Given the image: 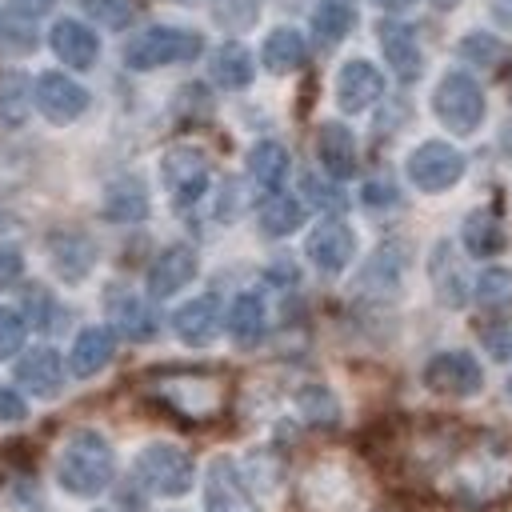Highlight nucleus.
<instances>
[{
  "label": "nucleus",
  "instance_id": "obj_1",
  "mask_svg": "<svg viewBox=\"0 0 512 512\" xmlns=\"http://www.w3.org/2000/svg\"><path fill=\"white\" fill-rule=\"evenodd\" d=\"M116 476L112 444L96 428H80L64 440L56 456V480L68 496H100Z\"/></svg>",
  "mask_w": 512,
  "mask_h": 512
},
{
  "label": "nucleus",
  "instance_id": "obj_2",
  "mask_svg": "<svg viewBox=\"0 0 512 512\" xmlns=\"http://www.w3.org/2000/svg\"><path fill=\"white\" fill-rule=\"evenodd\" d=\"M204 52V36L192 28H172V24H152L144 32H136L124 44V68L132 72H152V68H168V64H184L196 60Z\"/></svg>",
  "mask_w": 512,
  "mask_h": 512
},
{
  "label": "nucleus",
  "instance_id": "obj_3",
  "mask_svg": "<svg viewBox=\"0 0 512 512\" xmlns=\"http://www.w3.org/2000/svg\"><path fill=\"white\" fill-rule=\"evenodd\" d=\"M136 480L156 496H184L196 480V464L180 444L152 440L136 452Z\"/></svg>",
  "mask_w": 512,
  "mask_h": 512
},
{
  "label": "nucleus",
  "instance_id": "obj_4",
  "mask_svg": "<svg viewBox=\"0 0 512 512\" xmlns=\"http://www.w3.org/2000/svg\"><path fill=\"white\" fill-rule=\"evenodd\" d=\"M432 112L452 136H468L484 120V88L468 72H444L432 92Z\"/></svg>",
  "mask_w": 512,
  "mask_h": 512
},
{
  "label": "nucleus",
  "instance_id": "obj_5",
  "mask_svg": "<svg viewBox=\"0 0 512 512\" xmlns=\"http://www.w3.org/2000/svg\"><path fill=\"white\" fill-rule=\"evenodd\" d=\"M160 180H164L172 204L176 208H188V204H196L208 192V180H212L208 156L200 148H192V144H176L160 160Z\"/></svg>",
  "mask_w": 512,
  "mask_h": 512
},
{
  "label": "nucleus",
  "instance_id": "obj_6",
  "mask_svg": "<svg viewBox=\"0 0 512 512\" xmlns=\"http://www.w3.org/2000/svg\"><path fill=\"white\" fill-rule=\"evenodd\" d=\"M404 168H408V180L420 192H448L464 176V156L444 140H424V144L412 148Z\"/></svg>",
  "mask_w": 512,
  "mask_h": 512
},
{
  "label": "nucleus",
  "instance_id": "obj_7",
  "mask_svg": "<svg viewBox=\"0 0 512 512\" xmlns=\"http://www.w3.org/2000/svg\"><path fill=\"white\" fill-rule=\"evenodd\" d=\"M204 512H260V504L248 492V480L232 456H212V464L204 472Z\"/></svg>",
  "mask_w": 512,
  "mask_h": 512
},
{
  "label": "nucleus",
  "instance_id": "obj_8",
  "mask_svg": "<svg viewBox=\"0 0 512 512\" xmlns=\"http://www.w3.org/2000/svg\"><path fill=\"white\" fill-rule=\"evenodd\" d=\"M424 384L440 396H476L484 388V368L472 352H436L428 364H424Z\"/></svg>",
  "mask_w": 512,
  "mask_h": 512
},
{
  "label": "nucleus",
  "instance_id": "obj_9",
  "mask_svg": "<svg viewBox=\"0 0 512 512\" xmlns=\"http://www.w3.org/2000/svg\"><path fill=\"white\" fill-rule=\"evenodd\" d=\"M32 96H36L40 116L52 120V124H72L88 108V88L76 84L64 72H40L36 84H32Z\"/></svg>",
  "mask_w": 512,
  "mask_h": 512
},
{
  "label": "nucleus",
  "instance_id": "obj_10",
  "mask_svg": "<svg viewBox=\"0 0 512 512\" xmlns=\"http://www.w3.org/2000/svg\"><path fill=\"white\" fill-rule=\"evenodd\" d=\"M304 252H308V260H312L324 276H340V272L352 264V256H356V232H352L344 220L328 216V220H320V224L308 232Z\"/></svg>",
  "mask_w": 512,
  "mask_h": 512
},
{
  "label": "nucleus",
  "instance_id": "obj_11",
  "mask_svg": "<svg viewBox=\"0 0 512 512\" xmlns=\"http://www.w3.org/2000/svg\"><path fill=\"white\" fill-rule=\"evenodd\" d=\"M380 96H384V76H380L376 64H368V60L340 64V72H336V104H340V112L356 116V112L372 108Z\"/></svg>",
  "mask_w": 512,
  "mask_h": 512
},
{
  "label": "nucleus",
  "instance_id": "obj_12",
  "mask_svg": "<svg viewBox=\"0 0 512 512\" xmlns=\"http://www.w3.org/2000/svg\"><path fill=\"white\" fill-rule=\"evenodd\" d=\"M380 48H384V60L392 64V72L400 80H416L424 72V52H420V40H416V28L404 24V20H380Z\"/></svg>",
  "mask_w": 512,
  "mask_h": 512
},
{
  "label": "nucleus",
  "instance_id": "obj_13",
  "mask_svg": "<svg viewBox=\"0 0 512 512\" xmlns=\"http://www.w3.org/2000/svg\"><path fill=\"white\" fill-rule=\"evenodd\" d=\"M196 268H200V260H196V252H192L188 244L164 248V252L152 260V268H148V296H156V300L176 296L184 284H192Z\"/></svg>",
  "mask_w": 512,
  "mask_h": 512
},
{
  "label": "nucleus",
  "instance_id": "obj_14",
  "mask_svg": "<svg viewBox=\"0 0 512 512\" xmlns=\"http://www.w3.org/2000/svg\"><path fill=\"white\" fill-rule=\"evenodd\" d=\"M16 384L32 396H56L64 388V360L56 348H32L16 360Z\"/></svg>",
  "mask_w": 512,
  "mask_h": 512
},
{
  "label": "nucleus",
  "instance_id": "obj_15",
  "mask_svg": "<svg viewBox=\"0 0 512 512\" xmlns=\"http://www.w3.org/2000/svg\"><path fill=\"white\" fill-rule=\"evenodd\" d=\"M48 48L68 64V68H92L100 56V40L84 20H56L48 32Z\"/></svg>",
  "mask_w": 512,
  "mask_h": 512
},
{
  "label": "nucleus",
  "instance_id": "obj_16",
  "mask_svg": "<svg viewBox=\"0 0 512 512\" xmlns=\"http://www.w3.org/2000/svg\"><path fill=\"white\" fill-rule=\"evenodd\" d=\"M172 328H176V336H180L184 344H192V348L212 344L216 332H220V300H216V296H196V300L180 304L176 316H172Z\"/></svg>",
  "mask_w": 512,
  "mask_h": 512
},
{
  "label": "nucleus",
  "instance_id": "obj_17",
  "mask_svg": "<svg viewBox=\"0 0 512 512\" xmlns=\"http://www.w3.org/2000/svg\"><path fill=\"white\" fill-rule=\"evenodd\" d=\"M316 156L332 180H348L356 172V136L340 120H328L316 132Z\"/></svg>",
  "mask_w": 512,
  "mask_h": 512
},
{
  "label": "nucleus",
  "instance_id": "obj_18",
  "mask_svg": "<svg viewBox=\"0 0 512 512\" xmlns=\"http://www.w3.org/2000/svg\"><path fill=\"white\" fill-rule=\"evenodd\" d=\"M112 352H116V332H112V328H84V332L72 340L68 372L80 376V380H88V376H96V372L108 368Z\"/></svg>",
  "mask_w": 512,
  "mask_h": 512
},
{
  "label": "nucleus",
  "instance_id": "obj_19",
  "mask_svg": "<svg viewBox=\"0 0 512 512\" xmlns=\"http://www.w3.org/2000/svg\"><path fill=\"white\" fill-rule=\"evenodd\" d=\"M48 256H52V268L64 276V280H84L88 272H92V264H96V248H92V240L88 236H80V232H56L52 240H48Z\"/></svg>",
  "mask_w": 512,
  "mask_h": 512
},
{
  "label": "nucleus",
  "instance_id": "obj_20",
  "mask_svg": "<svg viewBox=\"0 0 512 512\" xmlns=\"http://www.w3.org/2000/svg\"><path fill=\"white\" fill-rule=\"evenodd\" d=\"M108 316H112V328L128 340H152L156 336V316L152 308L132 296V292H112L108 296Z\"/></svg>",
  "mask_w": 512,
  "mask_h": 512
},
{
  "label": "nucleus",
  "instance_id": "obj_21",
  "mask_svg": "<svg viewBox=\"0 0 512 512\" xmlns=\"http://www.w3.org/2000/svg\"><path fill=\"white\" fill-rule=\"evenodd\" d=\"M260 60H264L268 72L288 76L308 60V44H304V36L296 28H272L264 36V44H260Z\"/></svg>",
  "mask_w": 512,
  "mask_h": 512
},
{
  "label": "nucleus",
  "instance_id": "obj_22",
  "mask_svg": "<svg viewBox=\"0 0 512 512\" xmlns=\"http://www.w3.org/2000/svg\"><path fill=\"white\" fill-rule=\"evenodd\" d=\"M288 168H292V160H288V148L280 140H256L248 148V176L264 192H280V184L288 180Z\"/></svg>",
  "mask_w": 512,
  "mask_h": 512
},
{
  "label": "nucleus",
  "instance_id": "obj_23",
  "mask_svg": "<svg viewBox=\"0 0 512 512\" xmlns=\"http://www.w3.org/2000/svg\"><path fill=\"white\" fill-rule=\"evenodd\" d=\"M104 216L116 224H136L148 216V188L136 176H120L104 188Z\"/></svg>",
  "mask_w": 512,
  "mask_h": 512
},
{
  "label": "nucleus",
  "instance_id": "obj_24",
  "mask_svg": "<svg viewBox=\"0 0 512 512\" xmlns=\"http://www.w3.org/2000/svg\"><path fill=\"white\" fill-rule=\"evenodd\" d=\"M268 328V312H264V300L256 292H240L232 304H228V336L240 344V348H252Z\"/></svg>",
  "mask_w": 512,
  "mask_h": 512
},
{
  "label": "nucleus",
  "instance_id": "obj_25",
  "mask_svg": "<svg viewBox=\"0 0 512 512\" xmlns=\"http://www.w3.org/2000/svg\"><path fill=\"white\" fill-rule=\"evenodd\" d=\"M208 72H212V80H216L220 88L240 92V88H248V84H252V52H248L244 44L228 40V44H220V48L212 52Z\"/></svg>",
  "mask_w": 512,
  "mask_h": 512
},
{
  "label": "nucleus",
  "instance_id": "obj_26",
  "mask_svg": "<svg viewBox=\"0 0 512 512\" xmlns=\"http://www.w3.org/2000/svg\"><path fill=\"white\" fill-rule=\"evenodd\" d=\"M400 276H404V252L396 244H384L372 252V260L364 264L360 272V284L372 288L376 296H392L400 288Z\"/></svg>",
  "mask_w": 512,
  "mask_h": 512
},
{
  "label": "nucleus",
  "instance_id": "obj_27",
  "mask_svg": "<svg viewBox=\"0 0 512 512\" xmlns=\"http://www.w3.org/2000/svg\"><path fill=\"white\" fill-rule=\"evenodd\" d=\"M256 220H260L264 236H288V232H296L304 224V204L296 196H288V192H268V200L260 204Z\"/></svg>",
  "mask_w": 512,
  "mask_h": 512
},
{
  "label": "nucleus",
  "instance_id": "obj_28",
  "mask_svg": "<svg viewBox=\"0 0 512 512\" xmlns=\"http://www.w3.org/2000/svg\"><path fill=\"white\" fill-rule=\"evenodd\" d=\"M460 236H464L468 256H480V260H484V256H496V252L504 248V228H500V220H496L488 208L468 212V216H464Z\"/></svg>",
  "mask_w": 512,
  "mask_h": 512
},
{
  "label": "nucleus",
  "instance_id": "obj_29",
  "mask_svg": "<svg viewBox=\"0 0 512 512\" xmlns=\"http://www.w3.org/2000/svg\"><path fill=\"white\" fill-rule=\"evenodd\" d=\"M432 288H436V296H440L448 308H456V304L464 300V276H460V264H456L448 240H440V244L432 248Z\"/></svg>",
  "mask_w": 512,
  "mask_h": 512
},
{
  "label": "nucleus",
  "instance_id": "obj_30",
  "mask_svg": "<svg viewBox=\"0 0 512 512\" xmlns=\"http://www.w3.org/2000/svg\"><path fill=\"white\" fill-rule=\"evenodd\" d=\"M160 396H164V400H168L176 412H184V416L200 420V416H208V412H204V404H196V396H200V400H208V404H216V384H212V380H192V376H180V380L164 384V388H160Z\"/></svg>",
  "mask_w": 512,
  "mask_h": 512
},
{
  "label": "nucleus",
  "instance_id": "obj_31",
  "mask_svg": "<svg viewBox=\"0 0 512 512\" xmlns=\"http://www.w3.org/2000/svg\"><path fill=\"white\" fill-rule=\"evenodd\" d=\"M352 24H356L352 4H316V12H312V36L320 48L340 44L352 32Z\"/></svg>",
  "mask_w": 512,
  "mask_h": 512
},
{
  "label": "nucleus",
  "instance_id": "obj_32",
  "mask_svg": "<svg viewBox=\"0 0 512 512\" xmlns=\"http://www.w3.org/2000/svg\"><path fill=\"white\" fill-rule=\"evenodd\" d=\"M32 100V80L24 72H0V124H24Z\"/></svg>",
  "mask_w": 512,
  "mask_h": 512
},
{
  "label": "nucleus",
  "instance_id": "obj_33",
  "mask_svg": "<svg viewBox=\"0 0 512 512\" xmlns=\"http://www.w3.org/2000/svg\"><path fill=\"white\" fill-rule=\"evenodd\" d=\"M296 408H300V416H304L308 424H336V420H340L336 396H332L328 388H320V384L300 388V392H296Z\"/></svg>",
  "mask_w": 512,
  "mask_h": 512
},
{
  "label": "nucleus",
  "instance_id": "obj_34",
  "mask_svg": "<svg viewBox=\"0 0 512 512\" xmlns=\"http://www.w3.org/2000/svg\"><path fill=\"white\" fill-rule=\"evenodd\" d=\"M24 336H28V320L16 308H0V360L16 356L24 348Z\"/></svg>",
  "mask_w": 512,
  "mask_h": 512
},
{
  "label": "nucleus",
  "instance_id": "obj_35",
  "mask_svg": "<svg viewBox=\"0 0 512 512\" xmlns=\"http://www.w3.org/2000/svg\"><path fill=\"white\" fill-rule=\"evenodd\" d=\"M512 296V272L508 268H488V272H480V280H476V300L480 304H500V300H508Z\"/></svg>",
  "mask_w": 512,
  "mask_h": 512
},
{
  "label": "nucleus",
  "instance_id": "obj_36",
  "mask_svg": "<svg viewBox=\"0 0 512 512\" xmlns=\"http://www.w3.org/2000/svg\"><path fill=\"white\" fill-rule=\"evenodd\" d=\"M480 340H484V348H488L492 360H512V320L488 324V328L480 332Z\"/></svg>",
  "mask_w": 512,
  "mask_h": 512
},
{
  "label": "nucleus",
  "instance_id": "obj_37",
  "mask_svg": "<svg viewBox=\"0 0 512 512\" xmlns=\"http://www.w3.org/2000/svg\"><path fill=\"white\" fill-rule=\"evenodd\" d=\"M84 8H88L96 20H104L108 28H124V24L132 20V4H128V0H84Z\"/></svg>",
  "mask_w": 512,
  "mask_h": 512
},
{
  "label": "nucleus",
  "instance_id": "obj_38",
  "mask_svg": "<svg viewBox=\"0 0 512 512\" xmlns=\"http://www.w3.org/2000/svg\"><path fill=\"white\" fill-rule=\"evenodd\" d=\"M212 12L220 16V24L248 28L252 16H256V0H212Z\"/></svg>",
  "mask_w": 512,
  "mask_h": 512
},
{
  "label": "nucleus",
  "instance_id": "obj_39",
  "mask_svg": "<svg viewBox=\"0 0 512 512\" xmlns=\"http://www.w3.org/2000/svg\"><path fill=\"white\" fill-rule=\"evenodd\" d=\"M24 308H28V316H24V320H32V328H40V332H48V328H52V312H56V304L48 300V292H44V288H28Z\"/></svg>",
  "mask_w": 512,
  "mask_h": 512
},
{
  "label": "nucleus",
  "instance_id": "obj_40",
  "mask_svg": "<svg viewBox=\"0 0 512 512\" xmlns=\"http://www.w3.org/2000/svg\"><path fill=\"white\" fill-rule=\"evenodd\" d=\"M460 52H464L468 60H476V64H492L500 48H496V40H492V36L472 32V36H464V40H460Z\"/></svg>",
  "mask_w": 512,
  "mask_h": 512
},
{
  "label": "nucleus",
  "instance_id": "obj_41",
  "mask_svg": "<svg viewBox=\"0 0 512 512\" xmlns=\"http://www.w3.org/2000/svg\"><path fill=\"white\" fill-rule=\"evenodd\" d=\"M304 196H308L312 204H320V208H328V212H336V208L344 204V196H340V188H332V184H324V180H316V176H304Z\"/></svg>",
  "mask_w": 512,
  "mask_h": 512
},
{
  "label": "nucleus",
  "instance_id": "obj_42",
  "mask_svg": "<svg viewBox=\"0 0 512 512\" xmlns=\"http://www.w3.org/2000/svg\"><path fill=\"white\" fill-rule=\"evenodd\" d=\"M24 416H28L24 396L12 392V388H0V424H20Z\"/></svg>",
  "mask_w": 512,
  "mask_h": 512
},
{
  "label": "nucleus",
  "instance_id": "obj_43",
  "mask_svg": "<svg viewBox=\"0 0 512 512\" xmlns=\"http://www.w3.org/2000/svg\"><path fill=\"white\" fill-rule=\"evenodd\" d=\"M24 276V256L16 248H0V292Z\"/></svg>",
  "mask_w": 512,
  "mask_h": 512
},
{
  "label": "nucleus",
  "instance_id": "obj_44",
  "mask_svg": "<svg viewBox=\"0 0 512 512\" xmlns=\"http://www.w3.org/2000/svg\"><path fill=\"white\" fill-rule=\"evenodd\" d=\"M52 8V0H8V12L20 16V20H36Z\"/></svg>",
  "mask_w": 512,
  "mask_h": 512
},
{
  "label": "nucleus",
  "instance_id": "obj_45",
  "mask_svg": "<svg viewBox=\"0 0 512 512\" xmlns=\"http://www.w3.org/2000/svg\"><path fill=\"white\" fill-rule=\"evenodd\" d=\"M392 200H396V188L384 184V180H372V184L364 188V204H368V208H380V204H392Z\"/></svg>",
  "mask_w": 512,
  "mask_h": 512
},
{
  "label": "nucleus",
  "instance_id": "obj_46",
  "mask_svg": "<svg viewBox=\"0 0 512 512\" xmlns=\"http://www.w3.org/2000/svg\"><path fill=\"white\" fill-rule=\"evenodd\" d=\"M488 12H492L500 24H508V28H512V0H488Z\"/></svg>",
  "mask_w": 512,
  "mask_h": 512
},
{
  "label": "nucleus",
  "instance_id": "obj_47",
  "mask_svg": "<svg viewBox=\"0 0 512 512\" xmlns=\"http://www.w3.org/2000/svg\"><path fill=\"white\" fill-rule=\"evenodd\" d=\"M372 4H376V8H408L412 0H372Z\"/></svg>",
  "mask_w": 512,
  "mask_h": 512
},
{
  "label": "nucleus",
  "instance_id": "obj_48",
  "mask_svg": "<svg viewBox=\"0 0 512 512\" xmlns=\"http://www.w3.org/2000/svg\"><path fill=\"white\" fill-rule=\"evenodd\" d=\"M12 224H16V220H12V216H8V212H4V208H0V232H8V228H12Z\"/></svg>",
  "mask_w": 512,
  "mask_h": 512
},
{
  "label": "nucleus",
  "instance_id": "obj_49",
  "mask_svg": "<svg viewBox=\"0 0 512 512\" xmlns=\"http://www.w3.org/2000/svg\"><path fill=\"white\" fill-rule=\"evenodd\" d=\"M320 4H352V0H320Z\"/></svg>",
  "mask_w": 512,
  "mask_h": 512
},
{
  "label": "nucleus",
  "instance_id": "obj_50",
  "mask_svg": "<svg viewBox=\"0 0 512 512\" xmlns=\"http://www.w3.org/2000/svg\"><path fill=\"white\" fill-rule=\"evenodd\" d=\"M508 400H512V380H508Z\"/></svg>",
  "mask_w": 512,
  "mask_h": 512
}]
</instances>
